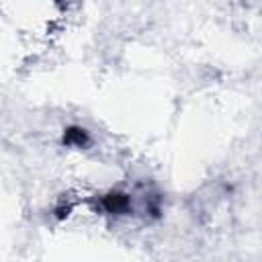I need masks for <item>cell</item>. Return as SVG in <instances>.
<instances>
[{"instance_id":"cell-1","label":"cell","mask_w":262,"mask_h":262,"mask_svg":"<svg viewBox=\"0 0 262 262\" xmlns=\"http://www.w3.org/2000/svg\"><path fill=\"white\" fill-rule=\"evenodd\" d=\"M86 133H84V129H68L66 131V135H63V141L66 143H76V145H82V143H86Z\"/></svg>"}]
</instances>
